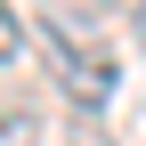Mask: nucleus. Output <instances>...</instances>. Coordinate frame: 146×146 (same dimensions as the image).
<instances>
[{
  "label": "nucleus",
  "instance_id": "1",
  "mask_svg": "<svg viewBox=\"0 0 146 146\" xmlns=\"http://www.w3.org/2000/svg\"><path fill=\"white\" fill-rule=\"evenodd\" d=\"M33 33H41L49 73H57V89L73 98V114H106V98L122 89V57H114L106 16L98 8H41Z\"/></svg>",
  "mask_w": 146,
  "mask_h": 146
},
{
  "label": "nucleus",
  "instance_id": "2",
  "mask_svg": "<svg viewBox=\"0 0 146 146\" xmlns=\"http://www.w3.org/2000/svg\"><path fill=\"white\" fill-rule=\"evenodd\" d=\"M25 57V25H16V8H0V65Z\"/></svg>",
  "mask_w": 146,
  "mask_h": 146
},
{
  "label": "nucleus",
  "instance_id": "3",
  "mask_svg": "<svg viewBox=\"0 0 146 146\" xmlns=\"http://www.w3.org/2000/svg\"><path fill=\"white\" fill-rule=\"evenodd\" d=\"M73 146H98V114H73Z\"/></svg>",
  "mask_w": 146,
  "mask_h": 146
},
{
  "label": "nucleus",
  "instance_id": "4",
  "mask_svg": "<svg viewBox=\"0 0 146 146\" xmlns=\"http://www.w3.org/2000/svg\"><path fill=\"white\" fill-rule=\"evenodd\" d=\"M130 33H138V49H146V8H138V16H130Z\"/></svg>",
  "mask_w": 146,
  "mask_h": 146
}]
</instances>
